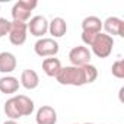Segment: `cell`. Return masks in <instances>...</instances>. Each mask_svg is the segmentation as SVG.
<instances>
[{"label":"cell","mask_w":124,"mask_h":124,"mask_svg":"<svg viewBox=\"0 0 124 124\" xmlns=\"http://www.w3.org/2000/svg\"><path fill=\"white\" fill-rule=\"evenodd\" d=\"M0 95H2V93H0Z\"/></svg>","instance_id":"obj_22"},{"label":"cell","mask_w":124,"mask_h":124,"mask_svg":"<svg viewBox=\"0 0 124 124\" xmlns=\"http://www.w3.org/2000/svg\"><path fill=\"white\" fill-rule=\"evenodd\" d=\"M26 26H28V31L31 32V35L37 37L38 39L39 38H44V35L48 32V21L42 15L32 16L29 19V22L26 23Z\"/></svg>","instance_id":"obj_8"},{"label":"cell","mask_w":124,"mask_h":124,"mask_svg":"<svg viewBox=\"0 0 124 124\" xmlns=\"http://www.w3.org/2000/svg\"><path fill=\"white\" fill-rule=\"evenodd\" d=\"M96 78H98V70L92 64H86L82 67L76 66L61 67V70L55 76L60 85H69V86H83L86 83L95 82Z\"/></svg>","instance_id":"obj_1"},{"label":"cell","mask_w":124,"mask_h":124,"mask_svg":"<svg viewBox=\"0 0 124 124\" xmlns=\"http://www.w3.org/2000/svg\"><path fill=\"white\" fill-rule=\"evenodd\" d=\"M9 39L13 45H22L26 41L28 37V26L25 22H18V21H10V29H9Z\"/></svg>","instance_id":"obj_7"},{"label":"cell","mask_w":124,"mask_h":124,"mask_svg":"<svg viewBox=\"0 0 124 124\" xmlns=\"http://www.w3.org/2000/svg\"><path fill=\"white\" fill-rule=\"evenodd\" d=\"M9 29H10V21H8L5 18H0V38L8 35Z\"/></svg>","instance_id":"obj_18"},{"label":"cell","mask_w":124,"mask_h":124,"mask_svg":"<svg viewBox=\"0 0 124 124\" xmlns=\"http://www.w3.org/2000/svg\"><path fill=\"white\" fill-rule=\"evenodd\" d=\"M102 29V21L98 16H86L82 21V32L99 34Z\"/></svg>","instance_id":"obj_16"},{"label":"cell","mask_w":124,"mask_h":124,"mask_svg":"<svg viewBox=\"0 0 124 124\" xmlns=\"http://www.w3.org/2000/svg\"><path fill=\"white\" fill-rule=\"evenodd\" d=\"M37 6H38V2H35V0H19V2H16L12 8L13 21L26 23V21L31 19V13Z\"/></svg>","instance_id":"obj_4"},{"label":"cell","mask_w":124,"mask_h":124,"mask_svg":"<svg viewBox=\"0 0 124 124\" xmlns=\"http://www.w3.org/2000/svg\"><path fill=\"white\" fill-rule=\"evenodd\" d=\"M73 124H78V123H73Z\"/></svg>","instance_id":"obj_21"},{"label":"cell","mask_w":124,"mask_h":124,"mask_svg":"<svg viewBox=\"0 0 124 124\" xmlns=\"http://www.w3.org/2000/svg\"><path fill=\"white\" fill-rule=\"evenodd\" d=\"M34 101L26 95H15L5 102V114L15 121L22 117H29L34 112Z\"/></svg>","instance_id":"obj_2"},{"label":"cell","mask_w":124,"mask_h":124,"mask_svg":"<svg viewBox=\"0 0 124 124\" xmlns=\"http://www.w3.org/2000/svg\"><path fill=\"white\" fill-rule=\"evenodd\" d=\"M48 32L54 38H61L67 32V23L63 18H54L51 22H48Z\"/></svg>","instance_id":"obj_14"},{"label":"cell","mask_w":124,"mask_h":124,"mask_svg":"<svg viewBox=\"0 0 124 124\" xmlns=\"http://www.w3.org/2000/svg\"><path fill=\"white\" fill-rule=\"evenodd\" d=\"M91 58H92V53L85 45L73 47L70 50V53H69L70 63H72V66H76V67H82V66L91 64Z\"/></svg>","instance_id":"obj_6"},{"label":"cell","mask_w":124,"mask_h":124,"mask_svg":"<svg viewBox=\"0 0 124 124\" xmlns=\"http://www.w3.org/2000/svg\"><path fill=\"white\" fill-rule=\"evenodd\" d=\"M111 73L114 78L117 79H123L124 78V60H117L111 66Z\"/></svg>","instance_id":"obj_17"},{"label":"cell","mask_w":124,"mask_h":124,"mask_svg":"<svg viewBox=\"0 0 124 124\" xmlns=\"http://www.w3.org/2000/svg\"><path fill=\"white\" fill-rule=\"evenodd\" d=\"M112 47H114V38L104 34V32H99L93 42L91 44V48H92V53L98 57V58H107L111 53H112Z\"/></svg>","instance_id":"obj_3"},{"label":"cell","mask_w":124,"mask_h":124,"mask_svg":"<svg viewBox=\"0 0 124 124\" xmlns=\"http://www.w3.org/2000/svg\"><path fill=\"white\" fill-rule=\"evenodd\" d=\"M102 28L105 29V34L112 37V35H118V37H124V21L117 18V16H109L102 22Z\"/></svg>","instance_id":"obj_9"},{"label":"cell","mask_w":124,"mask_h":124,"mask_svg":"<svg viewBox=\"0 0 124 124\" xmlns=\"http://www.w3.org/2000/svg\"><path fill=\"white\" fill-rule=\"evenodd\" d=\"M35 121H37V124H55L57 123V111L50 105H42L37 111Z\"/></svg>","instance_id":"obj_10"},{"label":"cell","mask_w":124,"mask_h":124,"mask_svg":"<svg viewBox=\"0 0 124 124\" xmlns=\"http://www.w3.org/2000/svg\"><path fill=\"white\" fill-rule=\"evenodd\" d=\"M61 61L55 57H48V58H44L42 60V70L47 76L50 78H55L58 75V72L61 70Z\"/></svg>","instance_id":"obj_15"},{"label":"cell","mask_w":124,"mask_h":124,"mask_svg":"<svg viewBox=\"0 0 124 124\" xmlns=\"http://www.w3.org/2000/svg\"><path fill=\"white\" fill-rule=\"evenodd\" d=\"M60 47L58 42L54 38H39L35 44H34V51L37 55L42 57V58H48V57H55L58 53Z\"/></svg>","instance_id":"obj_5"},{"label":"cell","mask_w":124,"mask_h":124,"mask_svg":"<svg viewBox=\"0 0 124 124\" xmlns=\"http://www.w3.org/2000/svg\"><path fill=\"white\" fill-rule=\"evenodd\" d=\"M16 64H18V61H16L15 54L9 51L0 53V73H5V75L12 73L16 69Z\"/></svg>","instance_id":"obj_11"},{"label":"cell","mask_w":124,"mask_h":124,"mask_svg":"<svg viewBox=\"0 0 124 124\" xmlns=\"http://www.w3.org/2000/svg\"><path fill=\"white\" fill-rule=\"evenodd\" d=\"M83 124H93V123H83Z\"/></svg>","instance_id":"obj_20"},{"label":"cell","mask_w":124,"mask_h":124,"mask_svg":"<svg viewBox=\"0 0 124 124\" xmlns=\"http://www.w3.org/2000/svg\"><path fill=\"white\" fill-rule=\"evenodd\" d=\"M3 124H18V123H16L15 120H8V121H5Z\"/></svg>","instance_id":"obj_19"},{"label":"cell","mask_w":124,"mask_h":124,"mask_svg":"<svg viewBox=\"0 0 124 124\" xmlns=\"http://www.w3.org/2000/svg\"><path fill=\"white\" fill-rule=\"evenodd\" d=\"M19 80L15 76H3L0 78V93H6V95H12L16 93L19 89Z\"/></svg>","instance_id":"obj_13"},{"label":"cell","mask_w":124,"mask_h":124,"mask_svg":"<svg viewBox=\"0 0 124 124\" xmlns=\"http://www.w3.org/2000/svg\"><path fill=\"white\" fill-rule=\"evenodd\" d=\"M25 89L28 91H32L35 89L38 85H39V76L35 70L32 69H25L22 73H21V82H19Z\"/></svg>","instance_id":"obj_12"}]
</instances>
